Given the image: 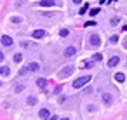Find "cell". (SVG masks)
Instances as JSON below:
<instances>
[{"mask_svg": "<svg viewBox=\"0 0 127 120\" xmlns=\"http://www.w3.org/2000/svg\"><path fill=\"white\" fill-rule=\"evenodd\" d=\"M89 80H91V77H89V75L80 77V78H77V80L73 82V87H75V89H80V87H84L85 84H89Z\"/></svg>", "mask_w": 127, "mask_h": 120, "instance_id": "obj_1", "label": "cell"}, {"mask_svg": "<svg viewBox=\"0 0 127 120\" xmlns=\"http://www.w3.org/2000/svg\"><path fill=\"white\" fill-rule=\"evenodd\" d=\"M87 9H89V5H87V4H84V5H82V9L78 11V14H85V12H87Z\"/></svg>", "mask_w": 127, "mask_h": 120, "instance_id": "obj_16", "label": "cell"}, {"mask_svg": "<svg viewBox=\"0 0 127 120\" xmlns=\"http://www.w3.org/2000/svg\"><path fill=\"white\" fill-rule=\"evenodd\" d=\"M38 117H40V118H45V120H49V118H51V111H49L47 108H42V110L38 111Z\"/></svg>", "mask_w": 127, "mask_h": 120, "instance_id": "obj_7", "label": "cell"}, {"mask_svg": "<svg viewBox=\"0 0 127 120\" xmlns=\"http://www.w3.org/2000/svg\"><path fill=\"white\" fill-rule=\"evenodd\" d=\"M91 66H92V61H84L80 64V68H91Z\"/></svg>", "mask_w": 127, "mask_h": 120, "instance_id": "obj_15", "label": "cell"}, {"mask_svg": "<svg viewBox=\"0 0 127 120\" xmlns=\"http://www.w3.org/2000/svg\"><path fill=\"white\" fill-rule=\"evenodd\" d=\"M89 44H91V45H94V47H97V45L101 44V40H99V35L92 33V35L89 37Z\"/></svg>", "mask_w": 127, "mask_h": 120, "instance_id": "obj_2", "label": "cell"}, {"mask_svg": "<svg viewBox=\"0 0 127 120\" xmlns=\"http://www.w3.org/2000/svg\"><path fill=\"white\" fill-rule=\"evenodd\" d=\"M71 73H73V66H66V68H63V70L59 71V77L64 78V77H70Z\"/></svg>", "mask_w": 127, "mask_h": 120, "instance_id": "obj_3", "label": "cell"}, {"mask_svg": "<svg viewBox=\"0 0 127 120\" xmlns=\"http://www.w3.org/2000/svg\"><path fill=\"white\" fill-rule=\"evenodd\" d=\"M111 101H113L111 96H110L108 92H104V94H103V103H104V104H111Z\"/></svg>", "mask_w": 127, "mask_h": 120, "instance_id": "obj_12", "label": "cell"}, {"mask_svg": "<svg viewBox=\"0 0 127 120\" xmlns=\"http://www.w3.org/2000/svg\"><path fill=\"white\" fill-rule=\"evenodd\" d=\"M49 120H58V117H56V115H52V117H51Z\"/></svg>", "mask_w": 127, "mask_h": 120, "instance_id": "obj_30", "label": "cell"}, {"mask_svg": "<svg viewBox=\"0 0 127 120\" xmlns=\"http://www.w3.org/2000/svg\"><path fill=\"white\" fill-rule=\"evenodd\" d=\"M9 73H11V68L5 66V68H4V75H9Z\"/></svg>", "mask_w": 127, "mask_h": 120, "instance_id": "obj_24", "label": "cell"}, {"mask_svg": "<svg viewBox=\"0 0 127 120\" xmlns=\"http://www.w3.org/2000/svg\"><path fill=\"white\" fill-rule=\"evenodd\" d=\"M94 25H96V23H94V21H87V23H85V25H84V26H94Z\"/></svg>", "mask_w": 127, "mask_h": 120, "instance_id": "obj_26", "label": "cell"}, {"mask_svg": "<svg viewBox=\"0 0 127 120\" xmlns=\"http://www.w3.org/2000/svg\"><path fill=\"white\" fill-rule=\"evenodd\" d=\"M59 35H61V37H68V30H66V28H63V30L59 31Z\"/></svg>", "mask_w": 127, "mask_h": 120, "instance_id": "obj_20", "label": "cell"}, {"mask_svg": "<svg viewBox=\"0 0 127 120\" xmlns=\"http://www.w3.org/2000/svg\"><path fill=\"white\" fill-rule=\"evenodd\" d=\"M101 58H103V56H101V54L97 52V54H94V58H92V61H101Z\"/></svg>", "mask_w": 127, "mask_h": 120, "instance_id": "obj_21", "label": "cell"}, {"mask_svg": "<svg viewBox=\"0 0 127 120\" xmlns=\"http://www.w3.org/2000/svg\"><path fill=\"white\" fill-rule=\"evenodd\" d=\"M110 42H111V44H117V42H118V37H117V35H113V37L110 38Z\"/></svg>", "mask_w": 127, "mask_h": 120, "instance_id": "obj_22", "label": "cell"}, {"mask_svg": "<svg viewBox=\"0 0 127 120\" xmlns=\"http://www.w3.org/2000/svg\"><path fill=\"white\" fill-rule=\"evenodd\" d=\"M0 61H4V52H0Z\"/></svg>", "mask_w": 127, "mask_h": 120, "instance_id": "obj_31", "label": "cell"}, {"mask_svg": "<svg viewBox=\"0 0 127 120\" xmlns=\"http://www.w3.org/2000/svg\"><path fill=\"white\" fill-rule=\"evenodd\" d=\"M38 5L40 7H52V5H56V2H54V0H40Z\"/></svg>", "mask_w": 127, "mask_h": 120, "instance_id": "obj_8", "label": "cell"}, {"mask_svg": "<svg viewBox=\"0 0 127 120\" xmlns=\"http://www.w3.org/2000/svg\"><path fill=\"white\" fill-rule=\"evenodd\" d=\"M11 21H12V23H14V25H18V23H21V21H23V19H21V18H18V16H14V18H12V19H11Z\"/></svg>", "mask_w": 127, "mask_h": 120, "instance_id": "obj_18", "label": "cell"}, {"mask_svg": "<svg viewBox=\"0 0 127 120\" xmlns=\"http://www.w3.org/2000/svg\"><path fill=\"white\" fill-rule=\"evenodd\" d=\"M26 103H28L30 106H33V104H37V97H35V96H28V99H26Z\"/></svg>", "mask_w": 127, "mask_h": 120, "instance_id": "obj_14", "label": "cell"}, {"mask_svg": "<svg viewBox=\"0 0 127 120\" xmlns=\"http://www.w3.org/2000/svg\"><path fill=\"white\" fill-rule=\"evenodd\" d=\"M21 90H25V85H18L16 87V92H21Z\"/></svg>", "mask_w": 127, "mask_h": 120, "instance_id": "obj_25", "label": "cell"}, {"mask_svg": "<svg viewBox=\"0 0 127 120\" xmlns=\"http://www.w3.org/2000/svg\"><path fill=\"white\" fill-rule=\"evenodd\" d=\"M4 68L5 66H0V75H4Z\"/></svg>", "mask_w": 127, "mask_h": 120, "instance_id": "obj_29", "label": "cell"}, {"mask_svg": "<svg viewBox=\"0 0 127 120\" xmlns=\"http://www.w3.org/2000/svg\"><path fill=\"white\" fill-rule=\"evenodd\" d=\"M115 80H117V82H120V84H122V82H124V80H125V75H124V73H115Z\"/></svg>", "mask_w": 127, "mask_h": 120, "instance_id": "obj_13", "label": "cell"}, {"mask_svg": "<svg viewBox=\"0 0 127 120\" xmlns=\"http://www.w3.org/2000/svg\"><path fill=\"white\" fill-rule=\"evenodd\" d=\"M25 73H28V71H26V68H21V70H19V75H25Z\"/></svg>", "mask_w": 127, "mask_h": 120, "instance_id": "obj_27", "label": "cell"}, {"mask_svg": "<svg viewBox=\"0 0 127 120\" xmlns=\"http://www.w3.org/2000/svg\"><path fill=\"white\" fill-rule=\"evenodd\" d=\"M77 54V49L75 47H66L64 49V58H73Z\"/></svg>", "mask_w": 127, "mask_h": 120, "instance_id": "obj_4", "label": "cell"}, {"mask_svg": "<svg viewBox=\"0 0 127 120\" xmlns=\"http://www.w3.org/2000/svg\"><path fill=\"white\" fill-rule=\"evenodd\" d=\"M59 120H70V118H66V117H64V118H59Z\"/></svg>", "mask_w": 127, "mask_h": 120, "instance_id": "obj_33", "label": "cell"}, {"mask_svg": "<svg viewBox=\"0 0 127 120\" xmlns=\"http://www.w3.org/2000/svg\"><path fill=\"white\" fill-rule=\"evenodd\" d=\"M38 68H40V64L35 63V61H32V63L26 66V71H28V73H30V71H38Z\"/></svg>", "mask_w": 127, "mask_h": 120, "instance_id": "obj_6", "label": "cell"}, {"mask_svg": "<svg viewBox=\"0 0 127 120\" xmlns=\"http://www.w3.org/2000/svg\"><path fill=\"white\" fill-rule=\"evenodd\" d=\"M118 63H120V58H118V56H113V58H110V61H108V68H115Z\"/></svg>", "mask_w": 127, "mask_h": 120, "instance_id": "obj_5", "label": "cell"}, {"mask_svg": "<svg viewBox=\"0 0 127 120\" xmlns=\"http://www.w3.org/2000/svg\"><path fill=\"white\" fill-rule=\"evenodd\" d=\"M35 84H37L38 89H45V87H47V80H45V78H37Z\"/></svg>", "mask_w": 127, "mask_h": 120, "instance_id": "obj_10", "label": "cell"}, {"mask_svg": "<svg viewBox=\"0 0 127 120\" xmlns=\"http://www.w3.org/2000/svg\"><path fill=\"white\" fill-rule=\"evenodd\" d=\"M45 37V31L44 30H35L33 31V38H44Z\"/></svg>", "mask_w": 127, "mask_h": 120, "instance_id": "obj_11", "label": "cell"}, {"mask_svg": "<svg viewBox=\"0 0 127 120\" xmlns=\"http://www.w3.org/2000/svg\"><path fill=\"white\" fill-rule=\"evenodd\" d=\"M89 12H91V16H96V14L99 12V9H97V7H94V9H91Z\"/></svg>", "mask_w": 127, "mask_h": 120, "instance_id": "obj_19", "label": "cell"}, {"mask_svg": "<svg viewBox=\"0 0 127 120\" xmlns=\"http://www.w3.org/2000/svg\"><path fill=\"white\" fill-rule=\"evenodd\" d=\"M117 25H118V18H113L111 19V26H117Z\"/></svg>", "mask_w": 127, "mask_h": 120, "instance_id": "obj_23", "label": "cell"}, {"mask_svg": "<svg viewBox=\"0 0 127 120\" xmlns=\"http://www.w3.org/2000/svg\"><path fill=\"white\" fill-rule=\"evenodd\" d=\"M73 2H75V4H82V0H73Z\"/></svg>", "mask_w": 127, "mask_h": 120, "instance_id": "obj_32", "label": "cell"}, {"mask_svg": "<svg viewBox=\"0 0 127 120\" xmlns=\"http://www.w3.org/2000/svg\"><path fill=\"white\" fill-rule=\"evenodd\" d=\"M21 59H23V54H21V52H18V54H14V61H16V63H19Z\"/></svg>", "mask_w": 127, "mask_h": 120, "instance_id": "obj_17", "label": "cell"}, {"mask_svg": "<svg viewBox=\"0 0 127 120\" xmlns=\"http://www.w3.org/2000/svg\"><path fill=\"white\" fill-rule=\"evenodd\" d=\"M2 44H4L5 47H11V45H12V38H11L9 35H4V37H2Z\"/></svg>", "mask_w": 127, "mask_h": 120, "instance_id": "obj_9", "label": "cell"}, {"mask_svg": "<svg viewBox=\"0 0 127 120\" xmlns=\"http://www.w3.org/2000/svg\"><path fill=\"white\" fill-rule=\"evenodd\" d=\"M89 111H96V106L94 104H89Z\"/></svg>", "mask_w": 127, "mask_h": 120, "instance_id": "obj_28", "label": "cell"}]
</instances>
